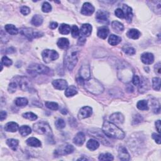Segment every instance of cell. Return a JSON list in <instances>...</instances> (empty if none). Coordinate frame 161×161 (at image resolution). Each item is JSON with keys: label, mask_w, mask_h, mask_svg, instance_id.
I'll return each instance as SVG.
<instances>
[{"label": "cell", "mask_w": 161, "mask_h": 161, "mask_svg": "<svg viewBox=\"0 0 161 161\" xmlns=\"http://www.w3.org/2000/svg\"><path fill=\"white\" fill-rule=\"evenodd\" d=\"M103 132L107 137L115 139H123L125 137V133L123 130L110 122L105 121L102 127Z\"/></svg>", "instance_id": "cell-1"}, {"label": "cell", "mask_w": 161, "mask_h": 161, "mask_svg": "<svg viewBox=\"0 0 161 161\" xmlns=\"http://www.w3.org/2000/svg\"><path fill=\"white\" fill-rule=\"evenodd\" d=\"M79 49L77 47L69 49L64 56V65L69 70H73L78 61Z\"/></svg>", "instance_id": "cell-2"}, {"label": "cell", "mask_w": 161, "mask_h": 161, "mask_svg": "<svg viewBox=\"0 0 161 161\" xmlns=\"http://www.w3.org/2000/svg\"><path fill=\"white\" fill-rule=\"evenodd\" d=\"M85 89L89 92L94 94H99L104 91V88L101 83L94 79L89 78L85 81L84 85Z\"/></svg>", "instance_id": "cell-3"}, {"label": "cell", "mask_w": 161, "mask_h": 161, "mask_svg": "<svg viewBox=\"0 0 161 161\" xmlns=\"http://www.w3.org/2000/svg\"><path fill=\"white\" fill-rule=\"evenodd\" d=\"M27 72L33 76H36L37 74H49L50 72V69L42 64H33L30 65L27 69Z\"/></svg>", "instance_id": "cell-4"}, {"label": "cell", "mask_w": 161, "mask_h": 161, "mask_svg": "<svg viewBox=\"0 0 161 161\" xmlns=\"http://www.w3.org/2000/svg\"><path fill=\"white\" fill-rule=\"evenodd\" d=\"M33 129L35 132L40 135H46L47 136L52 135V129L49 125L44 122H40L34 124Z\"/></svg>", "instance_id": "cell-5"}, {"label": "cell", "mask_w": 161, "mask_h": 161, "mask_svg": "<svg viewBox=\"0 0 161 161\" xmlns=\"http://www.w3.org/2000/svg\"><path fill=\"white\" fill-rule=\"evenodd\" d=\"M15 82L17 86L22 89V91H27L32 87V83L27 77L20 76V77H16L15 80H13Z\"/></svg>", "instance_id": "cell-6"}, {"label": "cell", "mask_w": 161, "mask_h": 161, "mask_svg": "<svg viewBox=\"0 0 161 161\" xmlns=\"http://www.w3.org/2000/svg\"><path fill=\"white\" fill-rule=\"evenodd\" d=\"M42 56L45 63H49L59 58V53L54 50L46 49L42 52Z\"/></svg>", "instance_id": "cell-7"}, {"label": "cell", "mask_w": 161, "mask_h": 161, "mask_svg": "<svg viewBox=\"0 0 161 161\" xmlns=\"http://www.w3.org/2000/svg\"><path fill=\"white\" fill-rule=\"evenodd\" d=\"M74 151V148L72 145L65 144L59 147L54 151V155L56 157L65 156V155L73 153Z\"/></svg>", "instance_id": "cell-8"}, {"label": "cell", "mask_w": 161, "mask_h": 161, "mask_svg": "<svg viewBox=\"0 0 161 161\" xmlns=\"http://www.w3.org/2000/svg\"><path fill=\"white\" fill-rule=\"evenodd\" d=\"M20 33L25 36L27 39H28L30 40H32L35 38H39L40 37L43 35V33L40 32H37L32 28H22L20 30Z\"/></svg>", "instance_id": "cell-9"}, {"label": "cell", "mask_w": 161, "mask_h": 161, "mask_svg": "<svg viewBox=\"0 0 161 161\" xmlns=\"http://www.w3.org/2000/svg\"><path fill=\"white\" fill-rule=\"evenodd\" d=\"M119 72H120V74H119V77L121 76L120 79L123 82H128L131 79L132 75V72L128 68L126 67V65L122 66L120 70H119Z\"/></svg>", "instance_id": "cell-10"}, {"label": "cell", "mask_w": 161, "mask_h": 161, "mask_svg": "<svg viewBox=\"0 0 161 161\" xmlns=\"http://www.w3.org/2000/svg\"><path fill=\"white\" fill-rule=\"evenodd\" d=\"M93 113L92 108L89 106H84L79 110L78 113V118L80 120L82 119L87 118L89 116H91Z\"/></svg>", "instance_id": "cell-11"}, {"label": "cell", "mask_w": 161, "mask_h": 161, "mask_svg": "<svg viewBox=\"0 0 161 161\" xmlns=\"http://www.w3.org/2000/svg\"><path fill=\"white\" fill-rule=\"evenodd\" d=\"M81 12L86 16H91L94 12V8L90 3H85L83 4Z\"/></svg>", "instance_id": "cell-12"}, {"label": "cell", "mask_w": 161, "mask_h": 161, "mask_svg": "<svg viewBox=\"0 0 161 161\" xmlns=\"http://www.w3.org/2000/svg\"><path fill=\"white\" fill-rule=\"evenodd\" d=\"M79 75L80 77L85 81L89 79L90 78L91 76V72H90V68L88 65H84L79 70Z\"/></svg>", "instance_id": "cell-13"}, {"label": "cell", "mask_w": 161, "mask_h": 161, "mask_svg": "<svg viewBox=\"0 0 161 161\" xmlns=\"http://www.w3.org/2000/svg\"><path fill=\"white\" fill-rule=\"evenodd\" d=\"M108 13L105 11L98 10L96 14V19L97 22L101 23H104L108 22Z\"/></svg>", "instance_id": "cell-14"}, {"label": "cell", "mask_w": 161, "mask_h": 161, "mask_svg": "<svg viewBox=\"0 0 161 161\" xmlns=\"http://www.w3.org/2000/svg\"><path fill=\"white\" fill-rule=\"evenodd\" d=\"M110 120L113 123L121 124L124 122L125 118L121 113H115L110 116Z\"/></svg>", "instance_id": "cell-15"}, {"label": "cell", "mask_w": 161, "mask_h": 161, "mask_svg": "<svg viewBox=\"0 0 161 161\" xmlns=\"http://www.w3.org/2000/svg\"><path fill=\"white\" fill-rule=\"evenodd\" d=\"M52 85L56 89L59 90H64L68 87V82L64 79H56L52 82Z\"/></svg>", "instance_id": "cell-16"}, {"label": "cell", "mask_w": 161, "mask_h": 161, "mask_svg": "<svg viewBox=\"0 0 161 161\" xmlns=\"http://www.w3.org/2000/svg\"><path fill=\"white\" fill-rule=\"evenodd\" d=\"M142 62L147 65L152 64L154 61V56L151 53L145 52L142 53L141 56Z\"/></svg>", "instance_id": "cell-17"}, {"label": "cell", "mask_w": 161, "mask_h": 161, "mask_svg": "<svg viewBox=\"0 0 161 161\" xmlns=\"http://www.w3.org/2000/svg\"><path fill=\"white\" fill-rule=\"evenodd\" d=\"M123 11L125 16V19L128 22L130 23L132 22L133 17V12L132 9L127 4H123Z\"/></svg>", "instance_id": "cell-18"}, {"label": "cell", "mask_w": 161, "mask_h": 161, "mask_svg": "<svg viewBox=\"0 0 161 161\" xmlns=\"http://www.w3.org/2000/svg\"><path fill=\"white\" fill-rule=\"evenodd\" d=\"M86 140V137L83 132L77 133L73 139L74 144L77 146H81Z\"/></svg>", "instance_id": "cell-19"}, {"label": "cell", "mask_w": 161, "mask_h": 161, "mask_svg": "<svg viewBox=\"0 0 161 161\" xmlns=\"http://www.w3.org/2000/svg\"><path fill=\"white\" fill-rule=\"evenodd\" d=\"M118 157L121 160H129L130 157L126 148L121 146L118 149Z\"/></svg>", "instance_id": "cell-20"}, {"label": "cell", "mask_w": 161, "mask_h": 161, "mask_svg": "<svg viewBox=\"0 0 161 161\" xmlns=\"http://www.w3.org/2000/svg\"><path fill=\"white\" fill-rule=\"evenodd\" d=\"M92 32V26L88 23H85L81 27V33L82 36L86 37L91 35Z\"/></svg>", "instance_id": "cell-21"}, {"label": "cell", "mask_w": 161, "mask_h": 161, "mask_svg": "<svg viewBox=\"0 0 161 161\" xmlns=\"http://www.w3.org/2000/svg\"><path fill=\"white\" fill-rule=\"evenodd\" d=\"M18 130H19V125L14 122H8L4 126V130L7 132H16Z\"/></svg>", "instance_id": "cell-22"}, {"label": "cell", "mask_w": 161, "mask_h": 161, "mask_svg": "<svg viewBox=\"0 0 161 161\" xmlns=\"http://www.w3.org/2000/svg\"><path fill=\"white\" fill-rule=\"evenodd\" d=\"M139 85V92L141 93H144L147 91V90L149 88V86H150L149 85V82L148 79L146 78H144V77H143L142 79L140 80Z\"/></svg>", "instance_id": "cell-23"}, {"label": "cell", "mask_w": 161, "mask_h": 161, "mask_svg": "<svg viewBox=\"0 0 161 161\" xmlns=\"http://www.w3.org/2000/svg\"><path fill=\"white\" fill-rule=\"evenodd\" d=\"M27 144L30 147H40L42 145L41 142L35 137H30L26 141Z\"/></svg>", "instance_id": "cell-24"}, {"label": "cell", "mask_w": 161, "mask_h": 161, "mask_svg": "<svg viewBox=\"0 0 161 161\" xmlns=\"http://www.w3.org/2000/svg\"><path fill=\"white\" fill-rule=\"evenodd\" d=\"M127 37L130 39L136 40V39H138L140 37L141 33L138 30L132 28V29L129 30L128 32L127 33Z\"/></svg>", "instance_id": "cell-25"}, {"label": "cell", "mask_w": 161, "mask_h": 161, "mask_svg": "<svg viewBox=\"0 0 161 161\" xmlns=\"http://www.w3.org/2000/svg\"><path fill=\"white\" fill-rule=\"evenodd\" d=\"M57 46L61 49H67L69 47V41L68 39L61 38L57 42Z\"/></svg>", "instance_id": "cell-26"}, {"label": "cell", "mask_w": 161, "mask_h": 161, "mask_svg": "<svg viewBox=\"0 0 161 161\" xmlns=\"http://www.w3.org/2000/svg\"><path fill=\"white\" fill-rule=\"evenodd\" d=\"M108 34H109V29L106 27H102L99 28L98 29L97 33L98 37L102 39H105L108 35Z\"/></svg>", "instance_id": "cell-27"}, {"label": "cell", "mask_w": 161, "mask_h": 161, "mask_svg": "<svg viewBox=\"0 0 161 161\" xmlns=\"http://www.w3.org/2000/svg\"><path fill=\"white\" fill-rule=\"evenodd\" d=\"M112 28L117 33L122 32L124 30V26L122 23L118 21H113L111 23Z\"/></svg>", "instance_id": "cell-28"}, {"label": "cell", "mask_w": 161, "mask_h": 161, "mask_svg": "<svg viewBox=\"0 0 161 161\" xmlns=\"http://www.w3.org/2000/svg\"><path fill=\"white\" fill-rule=\"evenodd\" d=\"M99 142L97 140H94V139L89 140L87 142V144H86L87 148L92 151L96 150V149H97L99 147Z\"/></svg>", "instance_id": "cell-29"}, {"label": "cell", "mask_w": 161, "mask_h": 161, "mask_svg": "<svg viewBox=\"0 0 161 161\" xmlns=\"http://www.w3.org/2000/svg\"><path fill=\"white\" fill-rule=\"evenodd\" d=\"M77 93V89L74 86H70L65 89V95L67 97L73 96Z\"/></svg>", "instance_id": "cell-30"}, {"label": "cell", "mask_w": 161, "mask_h": 161, "mask_svg": "<svg viewBox=\"0 0 161 161\" xmlns=\"http://www.w3.org/2000/svg\"><path fill=\"white\" fill-rule=\"evenodd\" d=\"M122 39L121 37L117 36L115 35H111L108 39V43L113 46L118 45L119 43L121 42Z\"/></svg>", "instance_id": "cell-31"}, {"label": "cell", "mask_w": 161, "mask_h": 161, "mask_svg": "<svg viewBox=\"0 0 161 161\" xmlns=\"http://www.w3.org/2000/svg\"><path fill=\"white\" fill-rule=\"evenodd\" d=\"M43 17L39 15H35L33 16L32 19V23L35 27H39L43 23Z\"/></svg>", "instance_id": "cell-32"}, {"label": "cell", "mask_w": 161, "mask_h": 161, "mask_svg": "<svg viewBox=\"0 0 161 161\" xmlns=\"http://www.w3.org/2000/svg\"><path fill=\"white\" fill-rule=\"evenodd\" d=\"M4 28H5V30L10 35H14L18 34V33H19V30H18V29L13 25H11V24L6 25L4 27Z\"/></svg>", "instance_id": "cell-33"}, {"label": "cell", "mask_w": 161, "mask_h": 161, "mask_svg": "<svg viewBox=\"0 0 161 161\" xmlns=\"http://www.w3.org/2000/svg\"><path fill=\"white\" fill-rule=\"evenodd\" d=\"M19 132L22 136L26 137L32 133V130L30 127L27 126V125H23L19 128Z\"/></svg>", "instance_id": "cell-34"}, {"label": "cell", "mask_w": 161, "mask_h": 161, "mask_svg": "<svg viewBox=\"0 0 161 161\" xmlns=\"http://www.w3.org/2000/svg\"><path fill=\"white\" fill-rule=\"evenodd\" d=\"M19 140L16 139H10L7 140V144L9 146L10 148H11L12 150L15 151L16 150L18 145H19Z\"/></svg>", "instance_id": "cell-35"}, {"label": "cell", "mask_w": 161, "mask_h": 161, "mask_svg": "<svg viewBox=\"0 0 161 161\" xmlns=\"http://www.w3.org/2000/svg\"><path fill=\"white\" fill-rule=\"evenodd\" d=\"M137 108L140 110H148V101L146 100H140L137 104Z\"/></svg>", "instance_id": "cell-36"}, {"label": "cell", "mask_w": 161, "mask_h": 161, "mask_svg": "<svg viewBox=\"0 0 161 161\" xmlns=\"http://www.w3.org/2000/svg\"><path fill=\"white\" fill-rule=\"evenodd\" d=\"M71 31L70 27L68 25L63 23V24L61 25L60 27H59V32L63 35H68L69 34Z\"/></svg>", "instance_id": "cell-37"}, {"label": "cell", "mask_w": 161, "mask_h": 161, "mask_svg": "<svg viewBox=\"0 0 161 161\" xmlns=\"http://www.w3.org/2000/svg\"><path fill=\"white\" fill-rule=\"evenodd\" d=\"M15 103L17 106L24 107L28 105V101L25 98H18L15 99Z\"/></svg>", "instance_id": "cell-38"}, {"label": "cell", "mask_w": 161, "mask_h": 161, "mask_svg": "<svg viewBox=\"0 0 161 161\" xmlns=\"http://www.w3.org/2000/svg\"><path fill=\"white\" fill-rule=\"evenodd\" d=\"M152 87L156 91L160 89V79L159 77H154L152 79Z\"/></svg>", "instance_id": "cell-39"}, {"label": "cell", "mask_w": 161, "mask_h": 161, "mask_svg": "<svg viewBox=\"0 0 161 161\" xmlns=\"http://www.w3.org/2000/svg\"><path fill=\"white\" fill-rule=\"evenodd\" d=\"M22 116L23 118L28 119V120H31V121L36 120L37 119V116L32 112H27L25 113H23Z\"/></svg>", "instance_id": "cell-40"}, {"label": "cell", "mask_w": 161, "mask_h": 161, "mask_svg": "<svg viewBox=\"0 0 161 161\" xmlns=\"http://www.w3.org/2000/svg\"><path fill=\"white\" fill-rule=\"evenodd\" d=\"M45 106L47 108H49L51 110L56 111L59 109V105L57 103L55 102H50V101H46L45 103Z\"/></svg>", "instance_id": "cell-41"}, {"label": "cell", "mask_w": 161, "mask_h": 161, "mask_svg": "<svg viewBox=\"0 0 161 161\" xmlns=\"http://www.w3.org/2000/svg\"><path fill=\"white\" fill-rule=\"evenodd\" d=\"M113 156L110 153L101 154L99 156V160H113Z\"/></svg>", "instance_id": "cell-42"}, {"label": "cell", "mask_w": 161, "mask_h": 161, "mask_svg": "<svg viewBox=\"0 0 161 161\" xmlns=\"http://www.w3.org/2000/svg\"><path fill=\"white\" fill-rule=\"evenodd\" d=\"M123 51L126 53V54L129 55V56L134 55L136 53L135 49L132 47H125L123 49Z\"/></svg>", "instance_id": "cell-43"}, {"label": "cell", "mask_w": 161, "mask_h": 161, "mask_svg": "<svg viewBox=\"0 0 161 161\" xmlns=\"http://www.w3.org/2000/svg\"><path fill=\"white\" fill-rule=\"evenodd\" d=\"M55 125L57 129H62L65 127V122L63 119L61 118H59L55 122Z\"/></svg>", "instance_id": "cell-44"}, {"label": "cell", "mask_w": 161, "mask_h": 161, "mask_svg": "<svg viewBox=\"0 0 161 161\" xmlns=\"http://www.w3.org/2000/svg\"><path fill=\"white\" fill-rule=\"evenodd\" d=\"M42 10L44 13H49L52 10L51 5L48 2H44L42 7Z\"/></svg>", "instance_id": "cell-45"}, {"label": "cell", "mask_w": 161, "mask_h": 161, "mask_svg": "<svg viewBox=\"0 0 161 161\" xmlns=\"http://www.w3.org/2000/svg\"><path fill=\"white\" fill-rule=\"evenodd\" d=\"M143 121V118L142 116L139 115L137 114L133 116V120H132V124L133 125H137L141 123Z\"/></svg>", "instance_id": "cell-46"}, {"label": "cell", "mask_w": 161, "mask_h": 161, "mask_svg": "<svg viewBox=\"0 0 161 161\" xmlns=\"http://www.w3.org/2000/svg\"><path fill=\"white\" fill-rule=\"evenodd\" d=\"M12 61L11 60V59H10L7 56H4L3 57V58L1 59V64L4 65H5V66L7 67H8V66H10V65L12 64Z\"/></svg>", "instance_id": "cell-47"}, {"label": "cell", "mask_w": 161, "mask_h": 161, "mask_svg": "<svg viewBox=\"0 0 161 161\" xmlns=\"http://www.w3.org/2000/svg\"><path fill=\"white\" fill-rule=\"evenodd\" d=\"M71 34L74 38H76L79 35V28L76 25H73L71 28Z\"/></svg>", "instance_id": "cell-48"}, {"label": "cell", "mask_w": 161, "mask_h": 161, "mask_svg": "<svg viewBox=\"0 0 161 161\" xmlns=\"http://www.w3.org/2000/svg\"><path fill=\"white\" fill-rule=\"evenodd\" d=\"M17 88H18V86H17L16 84L15 83V82L12 80V81H11V82L10 83V85H9L8 91L11 93H15L16 91V89Z\"/></svg>", "instance_id": "cell-49"}, {"label": "cell", "mask_w": 161, "mask_h": 161, "mask_svg": "<svg viewBox=\"0 0 161 161\" xmlns=\"http://www.w3.org/2000/svg\"><path fill=\"white\" fill-rule=\"evenodd\" d=\"M115 14L118 18H119V19H124V18H125L123 11L120 8L116 9L115 10Z\"/></svg>", "instance_id": "cell-50"}, {"label": "cell", "mask_w": 161, "mask_h": 161, "mask_svg": "<svg viewBox=\"0 0 161 161\" xmlns=\"http://www.w3.org/2000/svg\"><path fill=\"white\" fill-rule=\"evenodd\" d=\"M20 12L23 15H27L30 13V9L28 7H26V6H23L20 8Z\"/></svg>", "instance_id": "cell-51"}, {"label": "cell", "mask_w": 161, "mask_h": 161, "mask_svg": "<svg viewBox=\"0 0 161 161\" xmlns=\"http://www.w3.org/2000/svg\"><path fill=\"white\" fill-rule=\"evenodd\" d=\"M140 79L139 78V77L137 75H135L133 76V78H132V82L133 84L135 86H137L139 85L140 83Z\"/></svg>", "instance_id": "cell-52"}, {"label": "cell", "mask_w": 161, "mask_h": 161, "mask_svg": "<svg viewBox=\"0 0 161 161\" xmlns=\"http://www.w3.org/2000/svg\"><path fill=\"white\" fill-rule=\"evenodd\" d=\"M152 138L158 144H160V135L159 134H157L156 133L152 134Z\"/></svg>", "instance_id": "cell-53"}, {"label": "cell", "mask_w": 161, "mask_h": 161, "mask_svg": "<svg viewBox=\"0 0 161 161\" xmlns=\"http://www.w3.org/2000/svg\"><path fill=\"white\" fill-rule=\"evenodd\" d=\"M86 37L81 36V37H79L78 42H77V44L79 45H84L86 43Z\"/></svg>", "instance_id": "cell-54"}, {"label": "cell", "mask_w": 161, "mask_h": 161, "mask_svg": "<svg viewBox=\"0 0 161 161\" xmlns=\"http://www.w3.org/2000/svg\"><path fill=\"white\" fill-rule=\"evenodd\" d=\"M154 69H155V72L157 73L158 74H160V62H158L154 66Z\"/></svg>", "instance_id": "cell-55"}, {"label": "cell", "mask_w": 161, "mask_h": 161, "mask_svg": "<svg viewBox=\"0 0 161 161\" xmlns=\"http://www.w3.org/2000/svg\"><path fill=\"white\" fill-rule=\"evenodd\" d=\"M7 112L4 111H1V113H0V120H1V122L3 121L4 119H6V118H7Z\"/></svg>", "instance_id": "cell-56"}, {"label": "cell", "mask_w": 161, "mask_h": 161, "mask_svg": "<svg viewBox=\"0 0 161 161\" xmlns=\"http://www.w3.org/2000/svg\"><path fill=\"white\" fill-rule=\"evenodd\" d=\"M58 27V24H57V22H51L50 23V25H49V27L51 29H55L57 27Z\"/></svg>", "instance_id": "cell-57"}, {"label": "cell", "mask_w": 161, "mask_h": 161, "mask_svg": "<svg viewBox=\"0 0 161 161\" xmlns=\"http://www.w3.org/2000/svg\"><path fill=\"white\" fill-rule=\"evenodd\" d=\"M126 90L127 91V92L128 93H132L134 90V87L132 86V85H127V88H126Z\"/></svg>", "instance_id": "cell-58"}, {"label": "cell", "mask_w": 161, "mask_h": 161, "mask_svg": "<svg viewBox=\"0 0 161 161\" xmlns=\"http://www.w3.org/2000/svg\"><path fill=\"white\" fill-rule=\"evenodd\" d=\"M156 127L158 131V132L160 133V120H159L157 121H156Z\"/></svg>", "instance_id": "cell-59"}, {"label": "cell", "mask_w": 161, "mask_h": 161, "mask_svg": "<svg viewBox=\"0 0 161 161\" xmlns=\"http://www.w3.org/2000/svg\"><path fill=\"white\" fill-rule=\"evenodd\" d=\"M88 160V159H86V158H80V159H77V160Z\"/></svg>", "instance_id": "cell-60"}]
</instances>
